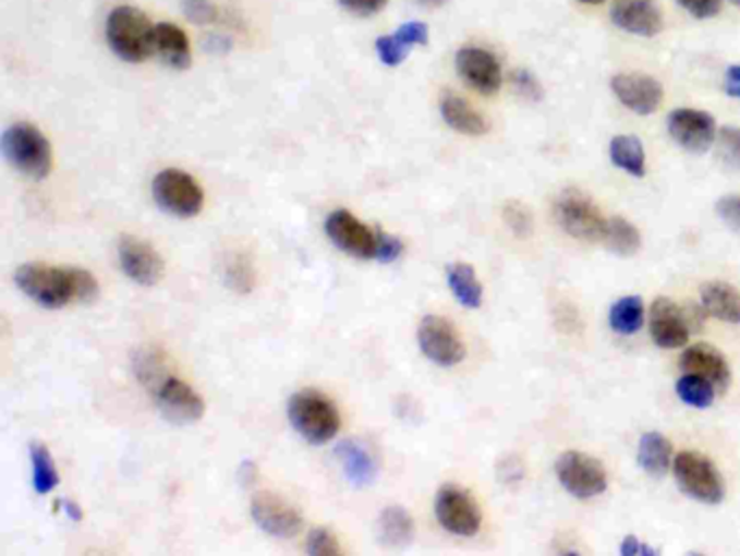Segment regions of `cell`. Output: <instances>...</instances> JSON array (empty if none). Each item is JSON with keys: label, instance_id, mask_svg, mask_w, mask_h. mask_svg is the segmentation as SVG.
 <instances>
[{"label": "cell", "instance_id": "22", "mask_svg": "<svg viewBox=\"0 0 740 556\" xmlns=\"http://www.w3.org/2000/svg\"><path fill=\"white\" fill-rule=\"evenodd\" d=\"M439 109H441L446 124L461 135L483 137L492 131L489 120L478 109H474L470 100H465L457 92H444L441 100H439Z\"/></svg>", "mask_w": 740, "mask_h": 556}, {"label": "cell", "instance_id": "43", "mask_svg": "<svg viewBox=\"0 0 740 556\" xmlns=\"http://www.w3.org/2000/svg\"><path fill=\"white\" fill-rule=\"evenodd\" d=\"M717 216L732 229L740 233V196H724L715 205Z\"/></svg>", "mask_w": 740, "mask_h": 556}, {"label": "cell", "instance_id": "39", "mask_svg": "<svg viewBox=\"0 0 740 556\" xmlns=\"http://www.w3.org/2000/svg\"><path fill=\"white\" fill-rule=\"evenodd\" d=\"M183 15L194 24H214L220 15V9L214 0H181Z\"/></svg>", "mask_w": 740, "mask_h": 556}, {"label": "cell", "instance_id": "44", "mask_svg": "<svg viewBox=\"0 0 740 556\" xmlns=\"http://www.w3.org/2000/svg\"><path fill=\"white\" fill-rule=\"evenodd\" d=\"M724 0H678V4L697 20H711L721 11Z\"/></svg>", "mask_w": 740, "mask_h": 556}, {"label": "cell", "instance_id": "18", "mask_svg": "<svg viewBox=\"0 0 740 556\" xmlns=\"http://www.w3.org/2000/svg\"><path fill=\"white\" fill-rule=\"evenodd\" d=\"M650 330L658 348L674 350V348H682L689 343L691 322H689L687 311L680 304H676L669 298H658L652 304Z\"/></svg>", "mask_w": 740, "mask_h": 556}, {"label": "cell", "instance_id": "19", "mask_svg": "<svg viewBox=\"0 0 740 556\" xmlns=\"http://www.w3.org/2000/svg\"><path fill=\"white\" fill-rule=\"evenodd\" d=\"M610 20L617 28L639 37H656L665 28V15L656 0H612Z\"/></svg>", "mask_w": 740, "mask_h": 556}, {"label": "cell", "instance_id": "4", "mask_svg": "<svg viewBox=\"0 0 740 556\" xmlns=\"http://www.w3.org/2000/svg\"><path fill=\"white\" fill-rule=\"evenodd\" d=\"M2 153L7 161L28 179L41 181L50 174V144L46 135L28 122H15L2 133Z\"/></svg>", "mask_w": 740, "mask_h": 556}, {"label": "cell", "instance_id": "17", "mask_svg": "<svg viewBox=\"0 0 740 556\" xmlns=\"http://www.w3.org/2000/svg\"><path fill=\"white\" fill-rule=\"evenodd\" d=\"M459 76L478 94L494 96L501 87V65L492 50L481 46H463L457 52Z\"/></svg>", "mask_w": 740, "mask_h": 556}, {"label": "cell", "instance_id": "23", "mask_svg": "<svg viewBox=\"0 0 740 556\" xmlns=\"http://www.w3.org/2000/svg\"><path fill=\"white\" fill-rule=\"evenodd\" d=\"M155 52L174 70H187L192 63V48L185 31L172 22L155 24Z\"/></svg>", "mask_w": 740, "mask_h": 556}, {"label": "cell", "instance_id": "37", "mask_svg": "<svg viewBox=\"0 0 740 556\" xmlns=\"http://www.w3.org/2000/svg\"><path fill=\"white\" fill-rule=\"evenodd\" d=\"M306 553L311 556H339L343 555V548L328 529H313L306 540Z\"/></svg>", "mask_w": 740, "mask_h": 556}, {"label": "cell", "instance_id": "6", "mask_svg": "<svg viewBox=\"0 0 740 556\" xmlns=\"http://www.w3.org/2000/svg\"><path fill=\"white\" fill-rule=\"evenodd\" d=\"M153 198L163 211L179 218H194L205 205L201 183L179 168H166L153 179Z\"/></svg>", "mask_w": 740, "mask_h": 556}, {"label": "cell", "instance_id": "41", "mask_svg": "<svg viewBox=\"0 0 740 556\" xmlns=\"http://www.w3.org/2000/svg\"><path fill=\"white\" fill-rule=\"evenodd\" d=\"M402 41H407L411 48L413 46H426L428 39H430V28L426 22H420V20H411V22H404L402 26H398L393 31Z\"/></svg>", "mask_w": 740, "mask_h": 556}, {"label": "cell", "instance_id": "32", "mask_svg": "<svg viewBox=\"0 0 740 556\" xmlns=\"http://www.w3.org/2000/svg\"><path fill=\"white\" fill-rule=\"evenodd\" d=\"M28 457L33 470V489L41 496L50 494L59 485V472L54 468L50 450L41 442H31Z\"/></svg>", "mask_w": 740, "mask_h": 556}, {"label": "cell", "instance_id": "51", "mask_svg": "<svg viewBox=\"0 0 740 556\" xmlns=\"http://www.w3.org/2000/svg\"><path fill=\"white\" fill-rule=\"evenodd\" d=\"M578 2H582V4H591V7H595V4H602V2H606V0H578Z\"/></svg>", "mask_w": 740, "mask_h": 556}, {"label": "cell", "instance_id": "46", "mask_svg": "<svg viewBox=\"0 0 740 556\" xmlns=\"http://www.w3.org/2000/svg\"><path fill=\"white\" fill-rule=\"evenodd\" d=\"M619 553L623 556H658L660 555V551H656V548H652V546H645L639 537H626L623 540V544H621V548H619Z\"/></svg>", "mask_w": 740, "mask_h": 556}, {"label": "cell", "instance_id": "12", "mask_svg": "<svg viewBox=\"0 0 740 556\" xmlns=\"http://www.w3.org/2000/svg\"><path fill=\"white\" fill-rule=\"evenodd\" d=\"M250 513L254 524L276 540H291L300 535L304 527V520L295 511V507H291L287 500L271 492L254 494L250 503Z\"/></svg>", "mask_w": 740, "mask_h": 556}, {"label": "cell", "instance_id": "2", "mask_svg": "<svg viewBox=\"0 0 740 556\" xmlns=\"http://www.w3.org/2000/svg\"><path fill=\"white\" fill-rule=\"evenodd\" d=\"M105 37L109 48L126 63H144L155 52V24L131 4H120L107 15Z\"/></svg>", "mask_w": 740, "mask_h": 556}, {"label": "cell", "instance_id": "31", "mask_svg": "<svg viewBox=\"0 0 740 556\" xmlns=\"http://www.w3.org/2000/svg\"><path fill=\"white\" fill-rule=\"evenodd\" d=\"M133 370H135L137 380L153 391L170 376L166 354L161 350H153V348H139L135 352Z\"/></svg>", "mask_w": 740, "mask_h": 556}, {"label": "cell", "instance_id": "21", "mask_svg": "<svg viewBox=\"0 0 740 556\" xmlns=\"http://www.w3.org/2000/svg\"><path fill=\"white\" fill-rule=\"evenodd\" d=\"M680 367L687 374L704 376L717 387V391H726L732 383V370H730L728 359L715 346H708V343H697V346L687 348L680 356Z\"/></svg>", "mask_w": 740, "mask_h": 556}, {"label": "cell", "instance_id": "20", "mask_svg": "<svg viewBox=\"0 0 740 556\" xmlns=\"http://www.w3.org/2000/svg\"><path fill=\"white\" fill-rule=\"evenodd\" d=\"M335 457L343 470V476L354 487H369L378 479V459L361 439H343L335 448Z\"/></svg>", "mask_w": 740, "mask_h": 556}, {"label": "cell", "instance_id": "42", "mask_svg": "<svg viewBox=\"0 0 740 556\" xmlns=\"http://www.w3.org/2000/svg\"><path fill=\"white\" fill-rule=\"evenodd\" d=\"M404 253V244L402 240L385 233V231H378V246H376V259L380 264H393L402 257Z\"/></svg>", "mask_w": 740, "mask_h": 556}, {"label": "cell", "instance_id": "3", "mask_svg": "<svg viewBox=\"0 0 740 556\" xmlns=\"http://www.w3.org/2000/svg\"><path fill=\"white\" fill-rule=\"evenodd\" d=\"M287 415L293 431L313 446L328 444L341 428L339 409L317 389H302L293 394L287 404Z\"/></svg>", "mask_w": 740, "mask_h": 556}, {"label": "cell", "instance_id": "30", "mask_svg": "<svg viewBox=\"0 0 740 556\" xmlns=\"http://www.w3.org/2000/svg\"><path fill=\"white\" fill-rule=\"evenodd\" d=\"M645 322V306L639 295H626L610 306L608 324L619 335H634Z\"/></svg>", "mask_w": 740, "mask_h": 556}, {"label": "cell", "instance_id": "45", "mask_svg": "<svg viewBox=\"0 0 740 556\" xmlns=\"http://www.w3.org/2000/svg\"><path fill=\"white\" fill-rule=\"evenodd\" d=\"M348 13L359 17H372L387 7V0H337Z\"/></svg>", "mask_w": 740, "mask_h": 556}, {"label": "cell", "instance_id": "40", "mask_svg": "<svg viewBox=\"0 0 740 556\" xmlns=\"http://www.w3.org/2000/svg\"><path fill=\"white\" fill-rule=\"evenodd\" d=\"M512 85L523 100H527V102H541L543 100V87L530 70H523V68L514 70L512 72Z\"/></svg>", "mask_w": 740, "mask_h": 556}, {"label": "cell", "instance_id": "8", "mask_svg": "<svg viewBox=\"0 0 740 556\" xmlns=\"http://www.w3.org/2000/svg\"><path fill=\"white\" fill-rule=\"evenodd\" d=\"M558 483L578 500H589L602 496L608 489V474L604 466L578 450H569L556 461Z\"/></svg>", "mask_w": 740, "mask_h": 556}, {"label": "cell", "instance_id": "7", "mask_svg": "<svg viewBox=\"0 0 740 556\" xmlns=\"http://www.w3.org/2000/svg\"><path fill=\"white\" fill-rule=\"evenodd\" d=\"M678 487L697 503L719 505L726 498V485L713 461L697 452H680L674 461Z\"/></svg>", "mask_w": 740, "mask_h": 556}, {"label": "cell", "instance_id": "13", "mask_svg": "<svg viewBox=\"0 0 740 556\" xmlns=\"http://www.w3.org/2000/svg\"><path fill=\"white\" fill-rule=\"evenodd\" d=\"M674 142L693 155H704L717 142V122L702 109H676L667 122Z\"/></svg>", "mask_w": 740, "mask_h": 556}, {"label": "cell", "instance_id": "50", "mask_svg": "<svg viewBox=\"0 0 740 556\" xmlns=\"http://www.w3.org/2000/svg\"><path fill=\"white\" fill-rule=\"evenodd\" d=\"M422 7H428V9H437V7H444L448 0H417Z\"/></svg>", "mask_w": 740, "mask_h": 556}, {"label": "cell", "instance_id": "49", "mask_svg": "<svg viewBox=\"0 0 740 556\" xmlns=\"http://www.w3.org/2000/svg\"><path fill=\"white\" fill-rule=\"evenodd\" d=\"M59 505L63 507L65 516H68L72 522H81V520H83V511L78 509L76 503H72V500H59Z\"/></svg>", "mask_w": 740, "mask_h": 556}, {"label": "cell", "instance_id": "11", "mask_svg": "<svg viewBox=\"0 0 740 556\" xmlns=\"http://www.w3.org/2000/svg\"><path fill=\"white\" fill-rule=\"evenodd\" d=\"M326 235L328 240L345 255L354 259H376V246H378V231H372L367 225H363L356 216H352L345 209H337L326 218Z\"/></svg>", "mask_w": 740, "mask_h": 556}, {"label": "cell", "instance_id": "16", "mask_svg": "<svg viewBox=\"0 0 740 556\" xmlns=\"http://www.w3.org/2000/svg\"><path fill=\"white\" fill-rule=\"evenodd\" d=\"M118 259L120 268L126 277L137 285L153 287L166 275L163 257L144 240L124 235L118 242Z\"/></svg>", "mask_w": 740, "mask_h": 556}, {"label": "cell", "instance_id": "47", "mask_svg": "<svg viewBox=\"0 0 740 556\" xmlns=\"http://www.w3.org/2000/svg\"><path fill=\"white\" fill-rule=\"evenodd\" d=\"M724 89L728 96L732 98H740V63H735L726 70V78H724Z\"/></svg>", "mask_w": 740, "mask_h": 556}, {"label": "cell", "instance_id": "9", "mask_svg": "<svg viewBox=\"0 0 740 556\" xmlns=\"http://www.w3.org/2000/svg\"><path fill=\"white\" fill-rule=\"evenodd\" d=\"M435 516L439 524L459 537H474L481 533L483 513L472 494L457 485H446L439 489L435 500Z\"/></svg>", "mask_w": 740, "mask_h": 556}, {"label": "cell", "instance_id": "33", "mask_svg": "<svg viewBox=\"0 0 740 556\" xmlns=\"http://www.w3.org/2000/svg\"><path fill=\"white\" fill-rule=\"evenodd\" d=\"M678 398L695 409H708L715 402L717 387L697 374H684L676 385Z\"/></svg>", "mask_w": 740, "mask_h": 556}, {"label": "cell", "instance_id": "27", "mask_svg": "<svg viewBox=\"0 0 740 556\" xmlns=\"http://www.w3.org/2000/svg\"><path fill=\"white\" fill-rule=\"evenodd\" d=\"M610 161L630 177H645V148L636 135H617L610 142Z\"/></svg>", "mask_w": 740, "mask_h": 556}, {"label": "cell", "instance_id": "5", "mask_svg": "<svg viewBox=\"0 0 740 556\" xmlns=\"http://www.w3.org/2000/svg\"><path fill=\"white\" fill-rule=\"evenodd\" d=\"M554 216L558 227L578 242L597 244L606 238L608 218L602 216L599 207L584 192L565 190L554 205Z\"/></svg>", "mask_w": 740, "mask_h": 556}, {"label": "cell", "instance_id": "38", "mask_svg": "<svg viewBox=\"0 0 740 556\" xmlns=\"http://www.w3.org/2000/svg\"><path fill=\"white\" fill-rule=\"evenodd\" d=\"M719 155L730 170L740 172V129L724 126L719 131Z\"/></svg>", "mask_w": 740, "mask_h": 556}, {"label": "cell", "instance_id": "34", "mask_svg": "<svg viewBox=\"0 0 740 556\" xmlns=\"http://www.w3.org/2000/svg\"><path fill=\"white\" fill-rule=\"evenodd\" d=\"M222 277H225V282L231 291L235 293H242L246 295L254 285H256V273H254V266L252 262L247 259L244 253H231L225 262V270H222Z\"/></svg>", "mask_w": 740, "mask_h": 556}, {"label": "cell", "instance_id": "35", "mask_svg": "<svg viewBox=\"0 0 740 556\" xmlns=\"http://www.w3.org/2000/svg\"><path fill=\"white\" fill-rule=\"evenodd\" d=\"M501 218L506 222V227L521 240L530 238L532 231H534V218H532V211L519 203V201H508L501 209Z\"/></svg>", "mask_w": 740, "mask_h": 556}, {"label": "cell", "instance_id": "15", "mask_svg": "<svg viewBox=\"0 0 740 556\" xmlns=\"http://www.w3.org/2000/svg\"><path fill=\"white\" fill-rule=\"evenodd\" d=\"M610 89L617 100L632 113L652 116L665 100V87L658 78L639 72H621L610 78Z\"/></svg>", "mask_w": 740, "mask_h": 556}, {"label": "cell", "instance_id": "25", "mask_svg": "<svg viewBox=\"0 0 740 556\" xmlns=\"http://www.w3.org/2000/svg\"><path fill=\"white\" fill-rule=\"evenodd\" d=\"M376 537L387 548H407L415 537V522L404 507H387L376 522Z\"/></svg>", "mask_w": 740, "mask_h": 556}, {"label": "cell", "instance_id": "52", "mask_svg": "<svg viewBox=\"0 0 740 556\" xmlns=\"http://www.w3.org/2000/svg\"><path fill=\"white\" fill-rule=\"evenodd\" d=\"M732 2H735V4H739L740 7V0H732Z\"/></svg>", "mask_w": 740, "mask_h": 556}, {"label": "cell", "instance_id": "28", "mask_svg": "<svg viewBox=\"0 0 740 556\" xmlns=\"http://www.w3.org/2000/svg\"><path fill=\"white\" fill-rule=\"evenodd\" d=\"M448 285L459 304L465 309H481L483 306V285L476 277V270L470 264H454L448 268Z\"/></svg>", "mask_w": 740, "mask_h": 556}, {"label": "cell", "instance_id": "24", "mask_svg": "<svg viewBox=\"0 0 740 556\" xmlns=\"http://www.w3.org/2000/svg\"><path fill=\"white\" fill-rule=\"evenodd\" d=\"M702 306L708 315L728 322L740 324V291L724 280H711L702 287Z\"/></svg>", "mask_w": 740, "mask_h": 556}, {"label": "cell", "instance_id": "48", "mask_svg": "<svg viewBox=\"0 0 740 556\" xmlns=\"http://www.w3.org/2000/svg\"><path fill=\"white\" fill-rule=\"evenodd\" d=\"M254 481H256V466L252 461H244L242 468H240V483L244 487H250V485H254Z\"/></svg>", "mask_w": 740, "mask_h": 556}, {"label": "cell", "instance_id": "10", "mask_svg": "<svg viewBox=\"0 0 740 556\" xmlns=\"http://www.w3.org/2000/svg\"><path fill=\"white\" fill-rule=\"evenodd\" d=\"M417 341L426 359L441 367L459 365L468 350L457 326L439 315H426L417 328Z\"/></svg>", "mask_w": 740, "mask_h": 556}, {"label": "cell", "instance_id": "1", "mask_svg": "<svg viewBox=\"0 0 740 556\" xmlns=\"http://www.w3.org/2000/svg\"><path fill=\"white\" fill-rule=\"evenodd\" d=\"M15 285L44 309H63L70 302L96 300L98 280L81 268H52L44 264H24L15 270Z\"/></svg>", "mask_w": 740, "mask_h": 556}, {"label": "cell", "instance_id": "14", "mask_svg": "<svg viewBox=\"0 0 740 556\" xmlns=\"http://www.w3.org/2000/svg\"><path fill=\"white\" fill-rule=\"evenodd\" d=\"M155 402L161 415L172 424H196L205 415V400L203 396L192 389L185 380L177 376H168L155 391Z\"/></svg>", "mask_w": 740, "mask_h": 556}, {"label": "cell", "instance_id": "29", "mask_svg": "<svg viewBox=\"0 0 740 556\" xmlns=\"http://www.w3.org/2000/svg\"><path fill=\"white\" fill-rule=\"evenodd\" d=\"M604 244L610 253H615L619 257H634L641 251L643 238H641L639 229L632 222H628L626 218H608Z\"/></svg>", "mask_w": 740, "mask_h": 556}, {"label": "cell", "instance_id": "36", "mask_svg": "<svg viewBox=\"0 0 740 556\" xmlns=\"http://www.w3.org/2000/svg\"><path fill=\"white\" fill-rule=\"evenodd\" d=\"M376 55L385 65L398 68L411 55V46L402 41L396 33H391V35H383L376 39Z\"/></svg>", "mask_w": 740, "mask_h": 556}, {"label": "cell", "instance_id": "26", "mask_svg": "<svg viewBox=\"0 0 740 556\" xmlns=\"http://www.w3.org/2000/svg\"><path fill=\"white\" fill-rule=\"evenodd\" d=\"M674 446L660 433H645L639 444V466L645 474L663 479L671 468Z\"/></svg>", "mask_w": 740, "mask_h": 556}]
</instances>
